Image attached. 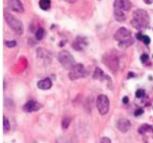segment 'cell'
<instances>
[{
  "label": "cell",
  "mask_w": 153,
  "mask_h": 143,
  "mask_svg": "<svg viewBox=\"0 0 153 143\" xmlns=\"http://www.w3.org/2000/svg\"><path fill=\"white\" fill-rule=\"evenodd\" d=\"M133 28L138 31H142L143 29H147L150 24V16L148 12L144 9H136L133 12V18L131 21Z\"/></svg>",
  "instance_id": "obj_1"
},
{
  "label": "cell",
  "mask_w": 153,
  "mask_h": 143,
  "mask_svg": "<svg viewBox=\"0 0 153 143\" xmlns=\"http://www.w3.org/2000/svg\"><path fill=\"white\" fill-rule=\"evenodd\" d=\"M102 61L106 67L113 73H117L120 69V59L114 51L106 52L102 56Z\"/></svg>",
  "instance_id": "obj_2"
},
{
  "label": "cell",
  "mask_w": 153,
  "mask_h": 143,
  "mask_svg": "<svg viewBox=\"0 0 153 143\" xmlns=\"http://www.w3.org/2000/svg\"><path fill=\"white\" fill-rule=\"evenodd\" d=\"M3 15H4V18H5L6 23L10 26V29L14 32V33H16L18 34H19V36L24 34V31H25L24 24L18 17L12 15L10 12L7 11V10H4Z\"/></svg>",
  "instance_id": "obj_3"
},
{
  "label": "cell",
  "mask_w": 153,
  "mask_h": 143,
  "mask_svg": "<svg viewBox=\"0 0 153 143\" xmlns=\"http://www.w3.org/2000/svg\"><path fill=\"white\" fill-rule=\"evenodd\" d=\"M57 58H58L59 63L61 64V66L65 67V69H68V70H71V67L76 64L75 58L73 57V55H71L68 51L63 50V51L59 52Z\"/></svg>",
  "instance_id": "obj_4"
},
{
  "label": "cell",
  "mask_w": 153,
  "mask_h": 143,
  "mask_svg": "<svg viewBox=\"0 0 153 143\" xmlns=\"http://www.w3.org/2000/svg\"><path fill=\"white\" fill-rule=\"evenodd\" d=\"M96 107L101 116H104L109 111V100L105 95H99L96 100Z\"/></svg>",
  "instance_id": "obj_5"
},
{
  "label": "cell",
  "mask_w": 153,
  "mask_h": 143,
  "mask_svg": "<svg viewBox=\"0 0 153 143\" xmlns=\"http://www.w3.org/2000/svg\"><path fill=\"white\" fill-rule=\"evenodd\" d=\"M86 75V68L83 64H75L68 72V77L71 80H78Z\"/></svg>",
  "instance_id": "obj_6"
},
{
  "label": "cell",
  "mask_w": 153,
  "mask_h": 143,
  "mask_svg": "<svg viewBox=\"0 0 153 143\" xmlns=\"http://www.w3.org/2000/svg\"><path fill=\"white\" fill-rule=\"evenodd\" d=\"M7 7L11 11L16 12V13H23L25 11L24 5L21 0H7Z\"/></svg>",
  "instance_id": "obj_7"
},
{
  "label": "cell",
  "mask_w": 153,
  "mask_h": 143,
  "mask_svg": "<svg viewBox=\"0 0 153 143\" xmlns=\"http://www.w3.org/2000/svg\"><path fill=\"white\" fill-rule=\"evenodd\" d=\"M131 37V31L128 29L127 28H120L115 32V34H113V39L115 41H117L118 43L122 41H125L126 39L130 38Z\"/></svg>",
  "instance_id": "obj_8"
},
{
  "label": "cell",
  "mask_w": 153,
  "mask_h": 143,
  "mask_svg": "<svg viewBox=\"0 0 153 143\" xmlns=\"http://www.w3.org/2000/svg\"><path fill=\"white\" fill-rule=\"evenodd\" d=\"M132 7V3L130 0H114L113 2V8L120 9L124 11H129Z\"/></svg>",
  "instance_id": "obj_9"
},
{
  "label": "cell",
  "mask_w": 153,
  "mask_h": 143,
  "mask_svg": "<svg viewBox=\"0 0 153 143\" xmlns=\"http://www.w3.org/2000/svg\"><path fill=\"white\" fill-rule=\"evenodd\" d=\"M41 108L40 103H37L36 100H29L26 103V105L23 107V110L27 113H32V112H36Z\"/></svg>",
  "instance_id": "obj_10"
},
{
  "label": "cell",
  "mask_w": 153,
  "mask_h": 143,
  "mask_svg": "<svg viewBox=\"0 0 153 143\" xmlns=\"http://www.w3.org/2000/svg\"><path fill=\"white\" fill-rule=\"evenodd\" d=\"M131 128V122L128 119L122 118L117 122V129L122 133H127Z\"/></svg>",
  "instance_id": "obj_11"
},
{
  "label": "cell",
  "mask_w": 153,
  "mask_h": 143,
  "mask_svg": "<svg viewBox=\"0 0 153 143\" xmlns=\"http://www.w3.org/2000/svg\"><path fill=\"white\" fill-rule=\"evenodd\" d=\"M87 46V42H86L85 38H82V37H78L76 39V41L73 43V48L75 49L76 51H83L84 49Z\"/></svg>",
  "instance_id": "obj_12"
},
{
  "label": "cell",
  "mask_w": 153,
  "mask_h": 143,
  "mask_svg": "<svg viewBox=\"0 0 153 143\" xmlns=\"http://www.w3.org/2000/svg\"><path fill=\"white\" fill-rule=\"evenodd\" d=\"M37 86H38L39 89H42V90L50 89V88L52 87V81H51L50 78H44V79H41L40 81H38Z\"/></svg>",
  "instance_id": "obj_13"
},
{
  "label": "cell",
  "mask_w": 153,
  "mask_h": 143,
  "mask_svg": "<svg viewBox=\"0 0 153 143\" xmlns=\"http://www.w3.org/2000/svg\"><path fill=\"white\" fill-rule=\"evenodd\" d=\"M113 17H114V19L118 21V23H124L126 19H127V13L124 10L114 8V10H113Z\"/></svg>",
  "instance_id": "obj_14"
},
{
  "label": "cell",
  "mask_w": 153,
  "mask_h": 143,
  "mask_svg": "<svg viewBox=\"0 0 153 143\" xmlns=\"http://www.w3.org/2000/svg\"><path fill=\"white\" fill-rule=\"evenodd\" d=\"M133 44H134V39L132 38V37H130V38L126 39L125 41H122L118 43V47L122 49H127L129 48L130 46H132Z\"/></svg>",
  "instance_id": "obj_15"
},
{
  "label": "cell",
  "mask_w": 153,
  "mask_h": 143,
  "mask_svg": "<svg viewBox=\"0 0 153 143\" xmlns=\"http://www.w3.org/2000/svg\"><path fill=\"white\" fill-rule=\"evenodd\" d=\"M39 6L42 10H49L51 7V0H39Z\"/></svg>",
  "instance_id": "obj_16"
},
{
  "label": "cell",
  "mask_w": 153,
  "mask_h": 143,
  "mask_svg": "<svg viewBox=\"0 0 153 143\" xmlns=\"http://www.w3.org/2000/svg\"><path fill=\"white\" fill-rule=\"evenodd\" d=\"M138 132H139L140 134H146V133H148V132L153 133V126H151V125H148V124H144L139 128Z\"/></svg>",
  "instance_id": "obj_17"
},
{
  "label": "cell",
  "mask_w": 153,
  "mask_h": 143,
  "mask_svg": "<svg viewBox=\"0 0 153 143\" xmlns=\"http://www.w3.org/2000/svg\"><path fill=\"white\" fill-rule=\"evenodd\" d=\"M49 56V52L47 50H45L44 48H38L37 49V57L40 59H45L48 58Z\"/></svg>",
  "instance_id": "obj_18"
},
{
  "label": "cell",
  "mask_w": 153,
  "mask_h": 143,
  "mask_svg": "<svg viewBox=\"0 0 153 143\" xmlns=\"http://www.w3.org/2000/svg\"><path fill=\"white\" fill-rule=\"evenodd\" d=\"M44 36H45V29H44L43 28H39L38 29H37L36 34H35V38L37 41H41L43 40Z\"/></svg>",
  "instance_id": "obj_19"
},
{
  "label": "cell",
  "mask_w": 153,
  "mask_h": 143,
  "mask_svg": "<svg viewBox=\"0 0 153 143\" xmlns=\"http://www.w3.org/2000/svg\"><path fill=\"white\" fill-rule=\"evenodd\" d=\"M104 77V73H103V71L101 70L100 68H96L95 71H94V74H93V78L94 79H98V80H101L102 78Z\"/></svg>",
  "instance_id": "obj_20"
},
{
  "label": "cell",
  "mask_w": 153,
  "mask_h": 143,
  "mask_svg": "<svg viewBox=\"0 0 153 143\" xmlns=\"http://www.w3.org/2000/svg\"><path fill=\"white\" fill-rule=\"evenodd\" d=\"M71 119L70 117H63L62 121H61V127H62V129L63 130L68 129L71 124Z\"/></svg>",
  "instance_id": "obj_21"
},
{
  "label": "cell",
  "mask_w": 153,
  "mask_h": 143,
  "mask_svg": "<svg viewBox=\"0 0 153 143\" xmlns=\"http://www.w3.org/2000/svg\"><path fill=\"white\" fill-rule=\"evenodd\" d=\"M3 130L5 133L10 130V124H9V121L6 117H3Z\"/></svg>",
  "instance_id": "obj_22"
},
{
  "label": "cell",
  "mask_w": 153,
  "mask_h": 143,
  "mask_svg": "<svg viewBox=\"0 0 153 143\" xmlns=\"http://www.w3.org/2000/svg\"><path fill=\"white\" fill-rule=\"evenodd\" d=\"M18 45V43H16V41H6L5 42V46L7 48H13V47H16Z\"/></svg>",
  "instance_id": "obj_23"
},
{
  "label": "cell",
  "mask_w": 153,
  "mask_h": 143,
  "mask_svg": "<svg viewBox=\"0 0 153 143\" xmlns=\"http://www.w3.org/2000/svg\"><path fill=\"white\" fill-rule=\"evenodd\" d=\"M145 95V90L144 89H138L137 92H136V97L141 98Z\"/></svg>",
  "instance_id": "obj_24"
},
{
  "label": "cell",
  "mask_w": 153,
  "mask_h": 143,
  "mask_svg": "<svg viewBox=\"0 0 153 143\" xmlns=\"http://www.w3.org/2000/svg\"><path fill=\"white\" fill-rule=\"evenodd\" d=\"M140 59H141V61L143 63H146L149 61V56H148V54H143L141 57H140Z\"/></svg>",
  "instance_id": "obj_25"
},
{
  "label": "cell",
  "mask_w": 153,
  "mask_h": 143,
  "mask_svg": "<svg viewBox=\"0 0 153 143\" xmlns=\"http://www.w3.org/2000/svg\"><path fill=\"white\" fill-rule=\"evenodd\" d=\"M142 42L145 44V45H149V44H150V38L148 36H143Z\"/></svg>",
  "instance_id": "obj_26"
},
{
  "label": "cell",
  "mask_w": 153,
  "mask_h": 143,
  "mask_svg": "<svg viewBox=\"0 0 153 143\" xmlns=\"http://www.w3.org/2000/svg\"><path fill=\"white\" fill-rule=\"evenodd\" d=\"M100 143H111V140L108 137H102L100 140Z\"/></svg>",
  "instance_id": "obj_27"
},
{
  "label": "cell",
  "mask_w": 153,
  "mask_h": 143,
  "mask_svg": "<svg viewBox=\"0 0 153 143\" xmlns=\"http://www.w3.org/2000/svg\"><path fill=\"white\" fill-rule=\"evenodd\" d=\"M55 143H71V142L68 141L66 138H59V139H57V141H56Z\"/></svg>",
  "instance_id": "obj_28"
},
{
  "label": "cell",
  "mask_w": 153,
  "mask_h": 143,
  "mask_svg": "<svg viewBox=\"0 0 153 143\" xmlns=\"http://www.w3.org/2000/svg\"><path fill=\"white\" fill-rule=\"evenodd\" d=\"M143 36H144V34H141V32H139V33L136 34V38H137L138 40H140V41H142Z\"/></svg>",
  "instance_id": "obj_29"
},
{
  "label": "cell",
  "mask_w": 153,
  "mask_h": 143,
  "mask_svg": "<svg viewBox=\"0 0 153 143\" xmlns=\"http://www.w3.org/2000/svg\"><path fill=\"white\" fill-rule=\"evenodd\" d=\"M142 114H143V110L142 109H138V110L135 111V116H136V117H137V116L142 115Z\"/></svg>",
  "instance_id": "obj_30"
},
{
  "label": "cell",
  "mask_w": 153,
  "mask_h": 143,
  "mask_svg": "<svg viewBox=\"0 0 153 143\" xmlns=\"http://www.w3.org/2000/svg\"><path fill=\"white\" fill-rule=\"evenodd\" d=\"M66 2H68V3H71V4H74V3H76L78 0H65Z\"/></svg>",
  "instance_id": "obj_31"
},
{
  "label": "cell",
  "mask_w": 153,
  "mask_h": 143,
  "mask_svg": "<svg viewBox=\"0 0 153 143\" xmlns=\"http://www.w3.org/2000/svg\"><path fill=\"white\" fill-rule=\"evenodd\" d=\"M123 102H124V103H128V102H129V98H128L127 97H125L124 98H123Z\"/></svg>",
  "instance_id": "obj_32"
},
{
  "label": "cell",
  "mask_w": 153,
  "mask_h": 143,
  "mask_svg": "<svg viewBox=\"0 0 153 143\" xmlns=\"http://www.w3.org/2000/svg\"><path fill=\"white\" fill-rule=\"evenodd\" d=\"M145 2H146V3H148V4H150L152 2V0H144Z\"/></svg>",
  "instance_id": "obj_33"
}]
</instances>
